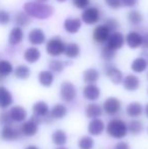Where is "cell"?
<instances>
[{
    "label": "cell",
    "mask_w": 148,
    "mask_h": 149,
    "mask_svg": "<svg viewBox=\"0 0 148 149\" xmlns=\"http://www.w3.org/2000/svg\"><path fill=\"white\" fill-rule=\"evenodd\" d=\"M24 10L30 17L32 16L38 19H47L51 17L54 13L52 6L39 1H31L24 3Z\"/></svg>",
    "instance_id": "6da1fadb"
},
{
    "label": "cell",
    "mask_w": 148,
    "mask_h": 149,
    "mask_svg": "<svg viewBox=\"0 0 148 149\" xmlns=\"http://www.w3.org/2000/svg\"><path fill=\"white\" fill-rule=\"evenodd\" d=\"M107 132L110 136L117 139H122L128 133L127 124L120 119H113L107 126Z\"/></svg>",
    "instance_id": "7a4b0ae2"
},
{
    "label": "cell",
    "mask_w": 148,
    "mask_h": 149,
    "mask_svg": "<svg viewBox=\"0 0 148 149\" xmlns=\"http://www.w3.org/2000/svg\"><path fill=\"white\" fill-rule=\"evenodd\" d=\"M65 47V43L62 41L61 38L55 37L48 41L47 46H46V50H47V53L49 55L53 56V57H57V56L64 54Z\"/></svg>",
    "instance_id": "3957f363"
},
{
    "label": "cell",
    "mask_w": 148,
    "mask_h": 149,
    "mask_svg": "<svg viewBox=\"0 0 148 149\" xmlns=\"http://www.w3.org/2000/svg\"><path fill=\"white\" fill-rule=\"evenodd\" d=\"M77 95V89L70 81H64L60 87V96L65 102H72Z\"/></svg>",
    "instance_id": "277c9868"
},
{
    "label": "cell",
    "mask_w": 148,
    "mask_h": 149,
    "mask_svg": "<svg viewBox=\"0 0 148 149\" xmlns=\"http://www.w3.org/2000/svg\"><path fill=\"white\" fill-rule=\"evenodd\" d=\"M40 123H41V119L39 117L34 116L33 118H31V120L22 124V128H20V133L24 134V136H28V137L36 135L38 132V125Z\"/></svg>",
    "instance_id": "5b68a950"
},
{
    "label": "cell",
    "mask_w": 148,
    "mask_h": 149,
    "mask_svg": "<svg viewBox=\"0 0 148 149\" xmlns=\"http://www.w3.org/2000/svg\"><path fill=\"white\" fill-rule=\"evenodd\" d=\"M101 12L97 7H87L81 14V20L86 24H94L99 20Z\"/></svg>",
    "instance_id": "8992f818"
},
{
    "label": "cell",
    "mask_w": 148,
    "mask_h": 149,
    "mask_svg": "<svg viewBox=\"0 0 148 149\" xmlns=\"http://www.w3.org/2000/svg\"><path fill=\"white\" fill-rule=\"evenodd\" d=\"M125 44V37L120 31H114L111 33L109 40L107 42L106 47L116 52L117 50L121 49Z\"/></svg>",
    "instance_id": "52a82bcc"
},
{
    "label": "cell",
    "mask_w": 148,
    "mask_h": 149,
    "mask_svg": "<svg viewBox=\"0 0 148 149\" xmlns=\"http://www.w3.org/2000/svg\"><path fill=\"white\" fill-rule=\"evenodd\" d=\"M111 33L112 31H110V29L106 24H99L94 29L92 37L94 42H97L99 44H104L108 42Z\"/></svg>",
    "instance_id": "ba28073f"
},
{
    "label": "cell",
    "mask_w": 148,
    "mask_h": 149,
    "mask_svg": "<svg viewBox=\"0 0 148 149\" xmlns=\"http://www.w3.org/2000/svg\"><path fill=\"white\" fill-rule=\"evenodd\" d=\"M121 108H122V104H121V102L118 100L117 97H109L106 100V102H104L103 109L108 115H111V116H114V115L118 114L121 111Z\"/></svg>",
    "instance_id": "9c48e42d"
},
{
    "label": "cell",
    "mask_w": 148,
    "mask_h": 149,
    "mask_svg": "<svg viewBox=\"0 0 148 149\" xmlns=\"http://www.w3.org/2000/svg\"><path fill=\"white\" fill-rule=\"evenodd\" d=\"M126 41L127 45L131 48V49H137V48L142 46L143 37L137 31H130L128 35L126 36Z\"/></svg>",
    "instance_id": "30bf717a"
},
{
    "label": "cell",
    "mask_w": 148,
    "mask_h": 149,
    "mask_svg": "<svg viewBox=\"0 0 148 149\" xmlns=\"http://www.w3.org/2000/svg\"><path fill=\"white\" fill-rule=\"evenodd\" d=\"M20 136V131L16 128L10 126H4L1 131V137L5 141H13L18 139Z\"/></svg>",
    "instance_id": "8fae6325"
},
{
    "label": "cell",
    "mask_w": 148,
    "mask_h": 149,
    "mask_svg": "<svg viewBox=\"0 0 148 149\" xmlns=\"http://www.w3.org/2000/svg\"><path fill=\"white\" fill-rule=\"evenodd\" d=\"M28 42L32 45H42L46 42V35L41 29H34L28 33Z\"/></svg>",
    "instance_id": "7c38bea8"
},
{
    "label": "cell",
    "mask_w": 148,
    "mask_h": 149,
    "mask_svg": "<svg viewBox=\"0 0 148 149\" xmlns=\"http://www.w3.org/2000/svg\"><path fill=\"white\" fill-rule=\"evenodd\" d=\"M106 74L110 78L114 84H120L123 82V73L118 68L114 66H107L106 67Z\"/></svg>",
    "instance_id": "4fadbf2b"
},
{
    "label": "cell",
    "mask_w": 148,
    "mask_h": 149,
    "mask_svg": "<svg viewBox=\"0 0 148 149\" xmlns=\"http://www.w3.org/2000/svg\"><path fill=\"white\" fill-rule=\"evenodd\" d=\"M13 102V97L10 91L6 87L0 86V109L4 110L11 106Z\"/></svg>",
    "instance_id": "5bb4252c"
},
{
    "label": "cell",
    "mask_w": 148,
    "mask_h": 149,
    "mask_svg": "<svg viewBox=\"0 0 148 149\" xmlns=\"http://www.w3.org/2000/svg\"><path fill=\"white\" fill-rule=\"evenodd\" d=\"M81 28V19L75 17H68L64 22V29L69 33H76Z\"/></svg>",
    "instance_id": "9a60e30c"
},
{
    "label": "cell",
    "mask_w": 148,
    "mask_h": 149,
    "mask_svg": "<svg viewBox=\"0 0 148 149\" xmlns=\"http://www.w3.org/2000/svg\"><path fill=\"white\" fill-rule=\"evenodd\" d=\"M123 85H124V88L127 89L128 91H135V90L139 88L140 81H139V78L137 76L129 74L123 79Z\"/></svg>",
    "instance_id": "2e32d148"
},
{
    "label": "cell",
    "mask_w": 148,
    "mask_h": 149,
    "mask_svg": "<svg viewBox=\"0 0 148 149\" xmlns=\"http://www.w3.org/2000/svg\"><path fill=\"white\" fill-rule=\"evenodd\" d=\"M101 95V89L94 84H87L83 88V96L88 100H97Z\"/></svg>",
    "instance_id": "e0dca14e"
},
{
    "label": "cell",
    "mask_w": 148,
    "mask_h": 149,
    "mask_svg": "<svg viewBox=\"0 0 148 149\" xmlns=\"http://www.w3.org/2000/svg\"><path fill=\"white\" fill-rule=\"evenodd\" d=\"M105 129V124L101 119H92L88 125V132L89 134L93 136L101 135Z\"/></svg>",
    "instance_id": "ac0fdd59"
},
{
    "label": "cell",
    "mask_w": 148,
    "mask_h": 149,
    "mask_svg": "<svg viewBox=\"0 0 148 149\" xmlns=\"http://www.w3.org/2000/svg\"><path fill=\"white\" fill-rule=\"evenodd\" d=\"M9 115L13 122H24L26 118V111L22 107L15 106L9 111Z\"/></svg>",
    "instance_id": "d6986e66"
},
{
    "label": "cell",
    "mask_w": 148,
    "mask_h": 149,
    "mask_svg": "<svg viewBox=\"0 0 148 149\" xmlns=\"http://www.w3.org/2000/svg\"><path fill=\"white\" fill-rule=\"evenodd\" d=\"M22 39H24V31L20 28L15 26L10 31L9 37H8V42H9L10 45L16 46L19 43H22Z\"/></svg>",
    "instance_id": "ffe728a7"
},
{
    "label": "cell",
    "mask_w": 148,
    "mask_h": 149,
    "mask_svg": "<svg viewBox=\"0 0 148 149\" xmlns=\"http://www.w3.org/2000/svg\"><path fill=\"white\" fill-rule=\"evenodd\" d=\"M24 60L28 63H36L37 61H39V59L41 58V52H40L39 49L35 47H32V48H28L24 51Z\"/></svg>",
    "instance_id": "44dd1931"
},
{
    "label": "cell",
    "mask_w": 148,
    "mask_h": 149,
    "mask_svg": "<svg viewBox=\"0 0 148 149\" xmlns=\"http://www.w3.org/2000/svg\"><path fill=\"white\" fill-rule=\"evenodd\" d=\"M33 112H34V116L44 118L49 114V107L45 102H38L33 106Z\"/></svg>",
    "instance_id": "7402d4cb"
},
{
    "label": "cell",
    "mask_w": 148,
    "mask_h": 149,
    "mask_svg": "<svg viewBox=\"0 0 148 149\" xmlns=\"http://www.w3.org/2000/svg\"><path fill=\"white\" fill-rule=\"evenodd\" d=\"M99 77V73L97 69L94 68H89L84 71L83 73V80L87 84H94L97 81Z\"/></svg>",
    "instance_id": "603a6c76"
},
{
    "label": "cell",
    "mask_w": 148,
    "mask_h": 149,
    "mask_svg": "<svg viewBox=\"0 0 148 149\" xmlns=\"http://www.w3.org/2000/svg\"><path fill=\"white\" fill-rule=\"evenodd\" d=\"M39 81L43 86L49 87L53 84L54 81V75L51 71L44 70L39 73Z\"/></svg>",
    "instance_id": "cb8c5ba5"
},
{
    "label": "cell",
    "mask_w": 148,
    "mask_h": 149,
    "mask_svg": "<svg viewBox=\"0 0 148 149\" xmlns=\"http://www.w3.org/2000/svg\"><path fill=\"white\" fill-rule=\"evenodd\" d=\"M126 112L128 114V116L132 117V118H136V117H139L143 112V107L140 102H131L127 106Z\"/></svg>",
    "instance_id": "d4e9b609"
},
{
    "label": "cell",
    "mask_w": 148,
    "mask_h": 149,
    "mask_svg": "<svg viewBox=\"0 0 148 149\" xmlns=\"http://www.w3.org/2000/svg\"><path fill=\"white\" fill-rule=\"evenodd\" d=\"M86 116L90 119H97L99 116H101V113H103V109L99 104H90L87 106L86 110Z\"/></svg>",
    "instance_id": "484cf974"
},
{
    "label": "cell",
    "mask_w": 148,
    "mask_h": 149,
    "mask_svg": "<svg viewBox=\"0 0 148 149\" xmlns=\"http://www.w3.org/2000/svg\"><path fill=\"white\" fill-rule=\"evenodd\" d=\"M66 57L70 58V59H75L79 56L80 54V48L77 44L75 43H69L66 45L65 51H64Z\"/></svg>",
    "instance_id": "4316f807"
},
{
    "label": "cell",
    "mask_w": 148,
    "mask_h": 149,
    "mask_svg": "<svg viewBox=\"0 0 148 149\" xmlns=\"http://www.w3.org/2000/svg\"><path fill=\"white\" fill-rule=\"evenodd\" d=\"M148 66V63L147 61L144 59V58H136L134 61L132 62L131 64V69H132L134 72L137 73H141V72H144L146 70Z\"/></svg>",
    "instance_id": "83f0119b"
},
{
    "label": "cell",
    "mask_w": 148,
    "mask_h": 149,
    "mask_svg": "<svg viewBox=\"0 0 148 149\" xmlns=\"http://www.w3.org/2000/svg\"><path fill=\"white\" fill-rule=\"evenodd\" d=\"M67 114V109L64 104H57L53 107L51 112V116L53 119H62Z\"/></svg>",
    "instance_id": "f1b7e54d"
},
{
    "label": "cell",
    "mask_w": 148,
    "mask_h": 149,
    "mask_svg": "<svg viewBox=\"0 0 148 149\" xmlns=\"http://www.w3.org/2000/svg\"><path fill=\"white\" fill-rule=\"evenodd\" d=\"M14 22L18 26V28L20 26H26L30 24L31 22V17L24 11H19L18 13L15 14L14 16Z\"/></svg>",
    "instance_id": "f546056e"
},
{
    "label": "cell",
    "mask_w": 148,
    "mask_h": 149,
    "mask_svg": "<svg viewBox=\"0 0 148 149\" xmlns=\"http://www.w3.org/2000/svg\"><path fill=\"white\" fill-rule=\"evenodd\" d=\"M52 140H53L54 144L61 147L62 145H64L67 142V135L62 130H57V131L54 132L53 136H52Z\"/></svg>",
    "instance_id": "4dcf8cb0"
},
{
    "label": "cell",
    "mask_w": 148,
    "mask_h": 149,
    "mask_svg": "<svg viewBox=\"0 0 148 149\" xmlns=\"http://www.w3.org/2000/svg\"><path fill=\"white\" fill-rule=\"evenodd\" d=\"M128 20L131 24L133 26H138L139 24H141L143 20V14L140 11L136 9L131 10L128 13Z\"/></svg>",
    "instance_id": "1f68e13d"
},
{
    "label": "cell",
    "mask_w": 148,
    "mask_h": 149,
    "mask_svg": "<svg viewBox=\"0 0 148 149\" xmlns=\"http://www.w3.org/2000/svg\"><path fill=\"white\" fill-rule=\"evenodd\" d=\"M128 131L133 135H138L139 133H141L143 130V124L142 122L138 121V120H133L129 123V125L127 126Z\"/></svg>",
    "instance_id": "d6a6232c"
},
{
    "label": "cell",
    "mask_w": 148,
    "mask_h": 149,
    "mask_svg": "<svg viewBox=\"0 0 148 149\" xmlns=\"http://www.w3.org/2000/svg\"><path fill=\"white\" fill-rule=\"evenodd\" d=\"M14 75L19 79H28L31 75V70L26 65H19L14 70Z\"/></svg>",
    "instance_id": "836d02e7"
},
{
    "label": "cell",
    "mask_w": 148,
    "mask_h": 149,
    "mask_svg": "<svg viewBox=\"0 0 148 149\" xmlns=\"http://www.w3.org/2000/svg\"><path fill=\"white\" fill-rule=\"evenodd\" d=\"M12 71H13V67H12V64L9 61H6V60L0 61V75L2 77L8 76Z\"/></svg>",
    "instance_id": "e575fe53"
},
{
    "label": "cell",
    "mask_w": 148,
    "mask_h": 149,
    "mask_svg": "<svg viewBox=\"0 0 148 149\" xmlns=\"http://www.w3.org/2000/svg\"><path fill=\"white\" fill-rule=\"evenodd\" d=\"M93 145H94V141L89 136H83L78 141V146L80 149H92Z\"/></svg>",
    "instance_id": "d590c367"
},
{
    "label": "cell",
    "mask_w": 148,
    "mask_h": 149,
    "mask_svg": "<svg viewBox=\"0 0 148 149\" xmlns=\"http://www.w3.org/2000/svg\"><path fill=\"white\" fill-rule=\"evenodd\" d=\"M49 68L50 70L54 72H61L64 69V63L59 60H52L49 62Z\"/></svg>",
    "instance_id": "8d00e7d4"
},
{
    "label": "cell",
    "mask_w": 148,
    "mask_h": 149,
    "mask_svg": "<svg viewBox=\"0 0 148 149\" xmlns=\"http://www.w3.org/2000/svg\"><path fill=\"white\" fill-rule=\"evenodd\" d=\"M115 53H116V52L109 49V48H107L105 46V48L101 50V57L106 61H111L115 58Z\"/></svg>",
    "instance_id": "74e56055"
},
{
    "label": "cell",
    "mask_w": 148,
    "mask_h": 149,
    "mask_svg": "<svg viewBox=\"0 0 148 149\" xmlns=\"http://www.w3.org/2000/svg\"><path fill=\"white\" fill-rule=\"evenodd\" d=\"M12 120L10 118L9 112H2L0 113V123L4 126H10L12 123Z\"/></svg>",
    "instance_id": "f35d334b"
},
{
    "label": "cell",
    "mask_w": 148,
    "mask_h": 149,
    "mask_svg": "<svg viewBox=\"0 0 148 149\" xmlns=\"http://www.w3.org/2000/svg\"><path fill=\"white\" fill-rule=\"evenodd\" d=\"M72 2L75 7L79 8V9H86L90 3L89 0H72Z\"/></svg>",
    "instance_id": "ab89813d"
},
{
    "label": "cell",
    "mask_w": 148,
    "mask_h": 149,
    "mask_svg": "<svg viewBox=\"0 0 148 149\" xmlns=\"http://www.w3.org/2000/svg\"><path fill=\"white\" fill-rule=\"evenodd\" d=\"M105 24L110 29V31H117V30L119 29L118 22H117L116 19H114V18H108V19L106 20Z\"/></svg>",
    "instance_id": "60d3db41"
},
{
    "label": "cell",
    "mask_w": 148,
    "mask_h": 149,
    "mask_svg": "<svg viewBox=\"0 0 148 149\" xmlns=\"http://www.w3.org/2000/svg\"><path fill=\"white\" fill-rule=\"evenodd\" d=\"M10 22V15L5 10H0V24L5 26Z\"/></svg>",
    "instance_id": "b9f144b4"
},
{
    "label": "cell",
    "mask_w": 148,
    "mask_h": 149,
    "mask_svg": "<svg viewBox=\"0 0 148 149\" xmlns=\"http://www.w3.org/2000/svg\"><path fill=\"white\" fill-rule=\"evenodd\" d=\"M106 4L112 9H119L122 6V2L121 0H105Z\"/></svg>",
    "instance_id": "7bdbcfd3"
},
{
    "label": "cell",
    "mask_w": 148,
    "mask_h": 149,
    "mask_svg": "<svg viewBox=\"0 0 148 149\" xmlns=\"http://www.w3.org/2000/svg\"><path fill=\"white\" fill-rule=\"evenodd\" d=\"M122 5L126 6V7H133V6L137 5L138 0H121Z\"/></svg>",
    "instance_id": "ee69618b"
},
{
    "label": "cell",
    "mask_w": 148,
    "mask_h": 149,
    "mask_svg": "<svg viewBox=\"0 0 148 149\" xmlns=\"http://www.w3.org/2000/svg\"><path fill=\"white\" fill-rule=\"evenodd\" d=\"M115 149H130V147H129L128 143H126V142H119L115 146Z\"/></svg>",
    "instance_id": "f6af8a7d"
},
{
    "label": "cell",
    "mask_w": 148,
    "mask_h": 149,
    "mask_svg": "<svg viewBox=\"0 0 148 149\" xmlns=\"http://www.w3.org/2000/svg\"><path fill=\"white\" fill-rule=\"evenodd\" d=\"M142 37H143L142 47L145 48V49H148V33H146L145 36H142Z\"/></svg>",
    "instance_id": "bcb514c9"
},
{
    "label": "cell",
    "mask_w": 148,
    "mask_h": 149,
    "mask_svg": "<svg viewBox=\"0 0 148 149\" xmlns=\"http://www.w3.org/2000/svg\"><path fill=\"white\" fill-rule=\"evenodd\" d=\"M26 149H39L37 146H34V145H31V146H28Z\"/></svg>",
    "instance_id": "7dc6e473"
},
{
    "label": "cell",
    "mask_w": 148,
    "mask_h": 149,
    "mask_svg": "<svg viewBox=\"0 0 148 149\" xmlns=\"http://www.w3.org/2000/svg\"><path fill=\"white\" fill-rule=\"evenodd\" d=\"M145 114H146V116L148 118V104H146V107H145Z\"/></svg>",
    "instance_id": "c3c4849f"
},
{
    "label": "cell",
    "mask_w": 148,
    "mask_h": 149,
    "mask_svg": "<svg viewBox=\"0 0 148 149\" xmlns=\"http://www.w3.org/2000/svg\"><path fill=\"white\" fill-rule=\"evenodd\" d=\"M38 1H39V2H43V3H44V2H45V1H48V0H38Z\"/></svg>",
    "instance_id": "681fc988"
},
{
    "label": "cell",
    "mask_w": 148,
    "mask_h": 149,
    "mask_svg": "<svg viewBox=\"0 0 148 149\" xmlns=\"http://www.w3.org/2000/svg\"><path fill=\"white\" fill-rule=\"evenodd\" d=\"M3 78H4V77H2L1 75H0V82H1V81L3 80Z\"/></svg>",
    "instance_id": "f907efd6"
},
{
    "label": "cell",
    "mask_w": 148,
    "mask_h": 149,
    "mask_svg": "<svg viewBox=\"0 0 148 149\" xmlns=\"http://www.w3.org/2000/svg\"><path fill=\"white\" fill-rule=\"evenodd\" d=\"M57 1H59V2H64V1H66V0H57Z\"/></svg>",
    "instance_id": "816d5d0a"
},
{
    "label": "cell",
    "mask_w": 148,
    "mask_h": 149,
    "mask_svg": "<svg viewBox=\"0 0 148 149\" xmlns=\"http://www.w3.org/2000/svg\"><path fill=\"white\" fill-rule=\"evenodd\" d=\"M57 149H67V148H65V147H59V148H57Z\"/></svg>",
    "instance_id": "f5cc1de1"
},
{
    "label": "cell",
    "mask_w": 148,
    "mask_h": 149,
    "mask_svg": "<svg viewBox=\"0 0 148 149\" xmlns=\"http://www.w3.org/2000/svg\"><path fill=\"white\" fill-rule=\"evenodd\" d=\"M147 63H148V62H147Z\"/></svg>",
    "instance_id": "db71d44e"
}]
</instances>
